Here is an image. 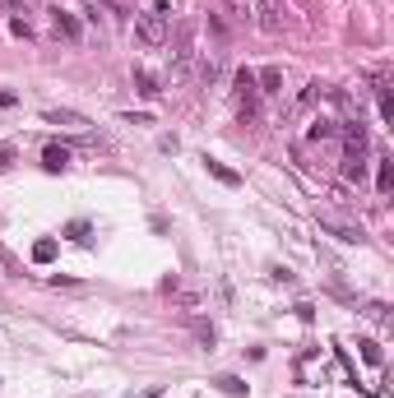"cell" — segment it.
<instances>
[{"instance_id": "6da1fadb", "label": "cell", "mask_w": 394, "mask_h": 398, "mask_svg": "<svg viewBox=\"0 0 394 398\" xmlns=\"http://www.w3.org/2000/svg\"><path fill=\"white\" fill-rule=\"evenodd\" d=\"M135 33H139V42H144V46H163V42H167V0H158L153 10L139 14Z\"/></svg>"}, {"instance_id": "7a4b0ae2", "label": "cell", "mask_w": 394, "mask_h": 398, "mask_svg": "<svg viewBox=\"0 0 394 398\" xmlns=\"http://www.w3.org/2000/svg\"><path fill=\"white\" fill-rule=\"evenodd\" d=\"M315 218H320V227H325V232H334L338 241H348V245L367 241V232H362L357 222H343V218H334V213H315Z\"/></svg>"}, {"instance_id": "3957f363", "label": "cell", "mask_w": 394, "mask_h": 398, "mask_svg": "<svg viewBox=\"0 0 394 398\" xmlns=\"http://www.w3.org/2000/svg\"><path fill=\"white\" fill-rule=\"evenodd\" d=\"M46 121L51 125H70V130H84V125H89L79 111H46Z\"/></svg>"}, {"instance_id": "277c9868", "label": "cell", "mask_w": 394, "mask_h": 398, "mask_svg": "<svg viewBox=\"0 0 394 398\" xmlns=\"http://www.w3.org/2000/svg\"><path fill=\"white\" fill-rule=\"evenodd\" d=\"M343 176H348V181H362V176H367V162H362V153H348V158H343Z\"/></svg>"}, {"instance_id": "5b68a950", "label": "cell", "mask_w": 394, "mask_h": 398, "mask_svg": "<svg viewBox=\"0 0 394 398\" xmlns=\"http://www.w3.org/2000/svg\"><path fill=\"white\" fill-rule=\"evenodd\" d=\"M51 23H56V33H65V37H79V23L70 19V14H61V10H51Z\"/></svg>"}, {"instance_id": "8992f818", "label": "cell", "mask_w": 394, "mask_h": 398, "mask_svg": "<svg viewBox=\"0 0 394 398\" xmlns=\"http://www.w3.org/2000/svg\"><path fill=\"white\" fill-rule=\"evenodd\" d=\"M42 162L51 167V172H61V167L70 162V153H65V148H56V144H51V148H46V153H42Z\"/></svg>"}, {"instance_id": "52a82bcc", "label": "cell", "mask_w": 394, "mask_h": 398, "mask_svg": "<svg viewBox=\"0 0 394 398\" xmlns=\"http://www.w3.org/2000/svg\"><path fill=\"white\" fill-rule=\"evenodd\" d=\"M255 84H265V93H279V84H283V75H279V70H260V79H255Z\"/></svg>"}, {"instance_id": "ba28073f", "label": "cell", "mask_w": 394, "mask_h": 398, "mask_svg": "<svg viewBox=\"0 0 394 398\" xmlns=\"http://www.w3.org/2000/svg\"><path fill=\"white\" fill-rule=\"evenodd\" d=\"M214 385L223 389V394H246V385H241V380H236V375H218Z\"/></svg>"}, {"instance_id": "9c48e42d", "label": "cell", "mask_w": 394, "mask_h": 398, "mask_svg": "<svg viewBox=\"0 0 394 398\" xmlns=\"http://www.w3.org/2000/svg\"><path fill=\"white\" fill-rule=\"evenodd\" d=\"M376 186H381V195H390V186H394V167H390V162H381V176H376Z\"/></svg>"}, {"instance_id": "30bf717a", "label": "cell", "mask_w": 394, "mask_h": 398, "mask_svg": "<svg viewBox=\"0 0 394 398\" xmlns=\"http://www.w3.org/2000/svg\"><path fill=\"white\" fill-rule=\"evenodd\" d=\"M209 172H214V176H218V181H227V186H236V176H232V172H227V167H223V162H209Z\"/></svg>"}, {"instance_id": "8fae6325", "label": "cell", "mask_w": 394, "mask_h": 398, "mask_svg": "<svg viewBox=\"0 0 394 398\" xmlns=\"http://www.w3.org/2000/svg\"><path fill=\"white\" fill-rule=\"evenodd\" d=\"M56 255V241H37V250H33V259H51Z\"/></svg>"}, {"instance_id": "7c38bea8", "label": "cell", "mask_w": 394, "mask_h": 398, "mask_svg": "<svg viewBox=\"0 0 394 398\" xmlns=\"http://www.w3.org/2000/svg\"><path fill=\"white\" fill-rule=\"evenodd\" d=\"M0 264L10 269V274H14V278H19V274H23V269H19V259H14V255H10V250H0Z\"/></svg>"}, {"instance_id": "4fadbf2b", "label": "cell", "mask_w": 394, "mask_h": 398, "mask_svg": "<svg viewBox=\"0 0 394 398\" xmlns=\"http://www.w3.org/2000/svg\"><path fill=\"white\" fill-rule=\"evenodd\" d=\"M139 93H148V98H153V93H158V84H153V75H139Z\"/></svg>"}, {"instance_id": "5bb4252c", "label": "cell", "mask_w": 394, "mask_h": 398, "mask_svg": "<svg viewBox=\"0 0 394 398\" xmlns=\"http://www.w3.org/2000/svg\"><path fill=\"white\" fill-rule=\"evenodd\" d=\"M116 5H125V0H116Z\"/></svg>"}]
</instances>
